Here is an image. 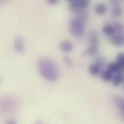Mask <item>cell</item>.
<instances>
[{"label": "cell", "mask_w": 124, "mask_h": 124, "mask_svg": "<svg viewBox=\"0 0 124 124\" xmlns=\"http://www.w3.org/2000/svg\"><path fill=\"white\" fill-rule=\"evenodd\" d=\"M99 52V46L97 44H90L86 49V54L91 56L96 54Z\"/></svg>", "instance_id": "obj_17"}, {"label": "cell", "mask_w": 124, "mask_h": 124, "mask_svg": "<svg viewBox=\"0 0 124 124\" xmlns=\"http://www.w3.org/2000/svg\"><path fill=\"white\" fill-rule=\"evenodd\" d=\"M110 3L111 4H113V6H116V5H119V3H120V1H119L113 0V1H110Z\"/></svg>", "instance_id": "obj_23"}, {"label": "cell", "mask_w": 124, "mask_h": 124, "mask_svg": "<svg viewBox=\"0 0 124 124\" xmlns=\"http://www.w3.org/2000/svg\"><path fill=\"white\" fill-rule=\"evenodd\" d=\"M68 3V9L72 12L77 13L78 12L86 9L90 4L89 0H67Z\"/></svg>", "instance_id": "obj_3"}, {"label": "cell", "mask_w": 124, "mask_h": 124, "mask_svg": "<svg viewBox=\"0 0 124 124\" xmlns=\"http://www.w3.org/2000/svg\"><path fill=\"white\" fill-rule=\"evenodd\" d=\"M47 2H48L49 4L53 5V4H55L56 3H57V2H58V0H47Z\"/></svg>", "instance_id": "obj_24"}, {"label": "cell", "mask_w": 124, "mask_h": 124, "mask_svg": "<svg viewBox=\"0 0 124 124\" xmlns=\"http://www.w3.org/2000/svg\"><path fill=\"white\" fill-rule=\"evenodd\" d=\"M112 15L115 18H119L122 16L123 14V9L120 5L113 6L112 8Z\"/></svg>", "instance_id": "obj_14"}, {"label": "cell", "mask_w": 124, "mask_h": 124, "mask_svg": "<svg viewBox=\"0 0 124 124\" xmlns=\"http://www.w3.org/2000/svg\"><path fill=\"white\" fill-rule=\"evenodd\" d=\"M89 72L92 76H98L101 72V68L95 63L92 64L89 67Z\"/></svg>", "instance_id": "obj_16"}, {"label": "cell", "mask_w": 124, "mask_h": 124, "mask_svg": "<svg viewBox=\"0 0 124 124\" xmlns=\"http://www.w3.org/2000/svg\"><path fill=\"white\" fill-rule=\"evenodd\" d=\"M5 124H17L16 121L13 120V119H10V120H8L7 121H6Z\"/></svg>", "instance_id": "obj_22"}, {"label": "cell", "mask_w": 124, "mask_h": 124, "mask_svg": "<svg viewBox=\"0 0 124 124\" xmlns=\"http://www.w3.org/2000/svg\"><path fill=\"white\" fill-rule=\"evenodd\" d=\"M39 73L46 81L54 82L59 78V68L57 63L49 57H42L37 61Z\"/></svg>", "instance_id": "obj_1"}, {"label": "cell", "mask_w": 124, "mask_h": 124, "mask_svg": "<svg viewBox=\"0 0 124 124\" xmlns=\"http://www.w3.org/2000/svg\"><path fill=\"white\" fill-rule=\"evenodd\" d=\"M113 25H114V27H115L117 33H121V31L124 29V25L121 23H116L113 24Z\"/></svg>", "instance_id": "obj_21"}, {"label": "cell", "mask_w": 124, "mask_h": 124, "mask_svg": "<svg viewBox=\"0 0 124 124\" xmlns=\"http://www.w3.org/2000/svg\"><path fill=\"white\" fill-rule=\"evenodd\" d=\"M62 60H63V62L65 63V65L68 67L72 68L73 66V60L69 56H65V57H63Z\"/></svg>", "instance_id": "obj_20"}, {"label": "cell", "mask_w": 124, "mask_h": 124, "mask_svg": "<svg viewBox=\"0 0 124 124\" xmlns=\"http://www.w3.org/2000/svg\"><path fill=\"white\" fill-rule=\"evenodd\" d=\"M95 64L97 65L98 66H100L101 68L105 67V65H106V60L105 59L104 57L102 56H98L96 57V60H95Z\"/></svg>", "instance_id": "obj_19"}, {"label": "cell", "mask_w": 124, "mask_h": 124, "mask_svg": "<svg viewBox=\"0 0 124 124\" xmlns=\"http://www.w3.org/2000/svg\"><path fill=\"white\" fill-rule=\"evenodd\" d=\"M69 31L73 36L81 38L84 36L85 32L84 23L76 17H73L69 21Z\"/></svg>", "instance_id": "obj_2"}, {"label": "cell", "mask_w": 124, "mask_h": 124, "mask_svg": "<svg viewBox=\"0 0 124 124\" xmlns=\"http://www.w3.org/2000/svg\"><path fill=\"white\" fill-rule=\"evenodd\" d=\"M34 124H43V122H42L41 120H37V121L34 123Z\"/></svg>", "instance_id": "obj_25"}, {"label": "cell", "mask_w": 124, "mask_h": 124, "mask_svg": "<svg viewBox=\"0 0 124 124\" xmlns=\"http://www.w3.org/2000/svg\"><path fill=\"white\" fill-rule=\"evenodd\" d=\"M89 40L90 44H97L100 41V35L95 30H92L89 32Z\"/></svg>", "instance_id": "obj_9"}, {"label": "cell", "mask_w": 124, "mask_h": 124, "mask_svg": "<svg viewBox=\"0 0 124 124\" xmlns=\"http://www.w3.org/2000/svg\"><path fill=\"white\" fill-rule=\"evenodd\" d=\"M59 48L63 53H69L73 49V44L69 40H64L60 42Z\"/></svg>", "instance_id": "obj_7"}, {"label": "cell", "mask_w": 124, "mask_h": 124, "mask_svg": "<svg viewBox=\"0 0 124 124\" xmlns=\"http://www.w3.org/2000/svg\"><path fill=\"white\" fill-rule=\"evenodd\" d=\"M113 85L116 87L119 86L120 85L124 84V74L123 73H118L113 76V78L112 80Z\"/></svg>", "instance_id": "obj_10"}, {"label": "cell", "mask_w": 124, "mask_h": 124, "mask_svg": "<svg viewBox=\"0 0 124 124\" xmlns=\"http://www.w3.org/2000/svg\"></svg>", "instance_id": "obj_26"}, {"label": "cell", "mask_w": 124, "mask_h": 124, "mask_svg": "<svg viewBox=\"0 0 124 124\" xmlns=\"http://www.w3.org/2000/svg\"><path fill=\"white\" fill-rule=\"evenodd\" d=\"M114 105L121 111V118L124 121V97L121 95H115L113 97Z\"/></svg>", "instance_id": "obj_5"}, {"label": "cell", "mask_w": 124, "mask_h": 124, "mask_svg": "<svg viewBox=\"0 0 124 124\" xmlns=\"http://www.w3.org/2000/svg\"><path fill=\"white\" fill-rule=\"evenodd\" d=\"M89 17V14L86 9H82L76 13V18L78 19L83 23H85Z\"/></svg>", "instance_id": "obj_13"}, {"label": "cell", "mask_w": 124, "mask_h": 124, "mask_svg": "<svg viewBox=\"0 0 124 124\" xmlns=\"http://www.w3.org/2000/svg\"><path fill=\"white\" fill-rule=\"evenodd\" d=\"M117 63L121 66L122 71L124 72V53L121 52L116 56V60Z\"/></svg>", "instance_id": "obj_18"}, {"label": "cell", "mask_w": 124, "mask_h": 124, "mask_svg": "<svg viewBox=\"0 0 124 124\" xmlns=\"http://www.w3.org/2000/svg\"><path fill=\"white\" fill-rule=\"evenodd\" d=\"M102 33L105 35H106V36H108L109 37L113 36L116 33H117L116 32V28L114 27V25H112V24H109V23L105 24L102 26Z\"/></svg>", "instance_id": "obj_8"}, {"label": "cell", "mask_w": 124, "mask_h": 124, "mask_svg": "<svg viewBox=\"0 0 124 124\" xmlns=\"http://www.w3.org/2000/svg\"><path fill=\"white\" fill-rule=\"evenodd\" d=\"M110 42L118 47H121L124 45V36L121 33H116L113 36L109 37Z\"/></svg>", "instance_id": "obj_4"}, {"label": "cell", "mask_w": 124, "mask_h": 124, "mask_svg": "<svg viewBox=\"0 0 124 124\" xmlns=\"http://www.w3.org/2000/svg\"><path fill=\"white\" fill-rule=\"evenodd\" d=\"M25 45L24 39L21 36H17L14 40V49H15V50L17 52L22 54L25 52Z\"/></svg>", "instance_id": "obj_6"}, {"label": "cell", "mask_w": 124, "mask_h": 124, "mask_svg": "<svg viewBox=\"0 0 124 124\" xmlns=\"http://www.w3.org/2000/svg\"><path fill=\"white\" fill-rule=\"evenodd\" d=\"M100 76H101V78L105 82H110L112 81L113 78V74L108 70L102 71L101 73Z\"/></svg>", "instance_id": "obj_15"}, {"label": "cell", "mask_w": 124, "mask_h": 124, "mask_svg": "<svg viewBox=\"0 0 124 124\" xmlns=\"http://www.w3.org/2000/svg\"><path fill=\"white\" fill-rule=\"evenodd\" d=\"M107 10L108 7L105 3H99L94 7V11L98 15H104L105 14H106Z\"/></svg>", "instance_id": "obj_12"}, {"label": "cell", "mask_w": 124, "mask_h": 124, "mask_svg": "<svg viewBox=\"0 0 124 124\" xmlns=\"http://www.w3.org/2000/svg\"><path fill=\"white\" fill-rule=\"evenodd\" d=\"M108 70H109L110 72H111L113 74V73H122V69L121 68V66L117 63L116 61L112 62H110L108 65Z\"/></svg>", "instance_id": "obj_11"}]
</instances>
